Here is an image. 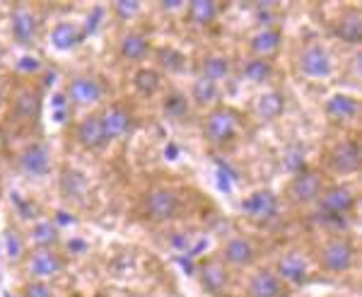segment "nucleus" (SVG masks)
<instances>
[{
  "label": "nucleus",
  "instance_id": "6ab92c4d",
  "mask_svg": "<svg viewBox=\"0 0 362 297\" xmlns=\"http://www.w3.org/2000/svg\"><path fill=\"white\" fill-rule=\"evenodd\" d=\"M336 37L348 44L360 42L362 39V17L358 10H348L346 15H341V20L336 22Z\"/></svg>",
  "mask_w": 362,
  "mask_h": 297
},
{
  "label": "nucleus",
  "instance_id": "39448f33",
  "mask_svg": "<svg viewBox=\"0 0 362 297\" xmlns=\"http://www.w3.org/2000/svg\"><path fill=\"white\" fill-rule=\"evenodd\" d=\"M237 133V116L230 109H215L206 121V136L213 143H227Z\"/></svg>",
  "mask_w": 362,
  "mask_h": 297
},
{
  "label": "nucleus",
  "instance_id": "2eb2a0df",
  "mask_svg": "<svg viewBox=\"0 0 362 297\" xmlns=\"http://www.w3.org/2000/svg\"><path fill=\"white\" fill-rule=\"evenodd\" d=\"M331 165H334V170L341 172V174L358 172V167H360V145L353 143V141L341 143L334 150V155H331Z\"/></svg>",
  "mask_w": 362,
  "mask_h": 297
},
{
  "label": "nucleus",
  "instance_id": "4be33fe9",
  "mask_svg": "<svg viewBox=\"0 0 362 297\" xmlns=\"http://www.w3.org/2000/svg\"><path fill=\"white\" fill-rule=\"evenodd\" d=\"M280 42H283V34H280L278 29H264V32L251 37V51L259 54V58H266L268 54L278 51Z\"/></svg>",
  "mask_w": 362,
  "mask_h": 297
},
{
  "label": "nucleus",
  "instance_id": "bb28decb",
  "mask_svg": "<svg viewBox=\"0 0 362 297\" xmlns=\"http://www.w3.org/2000/svg\"><path fill=\"white\" fill-rule=\"evenodd\" d=\"M32 242L39 244V249H49L58 242V227L51 220H42L32 227Z\"/></svg>",
  "mask_w": 362,
  "mask_h": 297
},
{
  "label": "nucleus",
  "instance_id": "79ce46f5",
  "mask_svg": "<svg viewBox=\"0 0 362 297\" xmlns=\"http://www.w3.org/2000/svg\"><path fill=\"white\" fill-rule=\"evenodd\" d=\"M68 249H70V252H75V254H83L85 249H87V244L83 240H70L68 242Z\"/></svg>",
  "mask_w": 362,
  "mask_h": 297
},
{
  "label": "nucleus",
  "instance_id": "a18cd8bd",
  "mask_svg": "<svg viewBox=\"0 0 362 297\" xmlns=\"http://www.w3.org/2000/svg\"><path fill=\"white\" fill-rule=\"evenodd\" d=\"M0 104H3V87H0Z\"/></svg>",
  "mask_w": 362,
  "mask_h": 297
},
{
  "label": "nucleus",
  "instance_id": "5701e85b",
  "mask_svg": "<svg viewBox=\"0 0 362 297\" xmlns=\"http://www.w3.org/2000/svg\"><path fill=\"white\" fill-rule=\"evenodd\" d=\"M283 109H285V97L280 95V92H266V95H261L259 102H256V112H259L261 119H266V121L280 116Z\"/></svg>",
  "mask_w": 362,
  "mask_h": 297
},
{
  "label": "nucleus",
  "instance_id": "4468645a",
  "mask_svg": "<svg viewBox=\"0 0 362 297\" xmlns=\"http://www.w3.org/2000/svg\"><path fill=\"white\" fill-rule=\"evenodd\" d=\"M283 283L276 273L271 271H259L251 276L249 281V297H283Z\"/></svg>",
  "mask_w": 362,
  "mask_h": 297
},
{
  "label": "nucleus",
  "instance_id": "f3484780",
  "mask_svg": "<svg viewBox=\"0 0 362 297\" xmlns=\"http://www.w3.org/2000/svg\"><path fill=\"white\" fill-rule=\"evenodd\" d=\"M278 273L288 283L300 285V283H305V278H307V261L297 252H290L278 261Z\"/></svg>",
  "mask_w": 362,
  "mask_h": 297
},
{
  "label": "nucleus",
  "instance_id": "ea45409f",
  "mask_svg": "<svg viewBox=\"0 0 362 297\" xmlns=\"http://www.w3.org/2000/svg\"><path fill=\"white\" fill-rule=\"evenodd\" d=\"M319 220H321L324 225H334V227H343V225H346V218H343V215L319 213Z\"/></svg>",
  "mask_w": 362,
  "mask_h": 297
},
{
  "label": "nucleus",
  "instance_id": "0eeeda50",
  "mask_svg": "<svg viewBox=\"0 0 362 297\" xmlns=\"http://www.w3.org/2000/svg\"><path fill=\"white\" fill-rule=\"evenodd\" d=\"M37 15L32 13L29 8L25 5H20V8L13 10V17H10V32H13V39L17 44L22 46H29L34 44V39H37Z\"/></svg>",
  "mask_w": 362,
  "mask_h": 297
},
{
  "label": "nucleus",
  "instance_id": "7c9ffc66",
  "mask_svg": "<svg viewBox=\"0 0 362 297\" xmlns=\"http://www.w3.org/2000/svg\"><path fill=\"white\" fill-rule=\"evenodd\" d=\"M191 97L196 99V104H210L215 97H218V85L208 78H198L194 83V90H191Z\"/></svg>",
  "mask_w": 362,
  "mask_h": 297
},
{
  "label": "nucleus",
  "instance_id": "f03ea898",
  "mask_svg": "<svg viewBox=\"0 0 362 297\" xmlns=\"http://www.w3.org/2000/svg\"><path fill=\"white\" fill-rule=\"evenodd\" d=\"M300 71L309 75V78H326L334 71V63H331L329 51L321 44H309L302 49L300 54Z\"/></svg>",
  "mask_w": 362,
  "mask_h": 297
},
{
  "label": "nucleus",
  "instance_id": "cd10ccee",
  "mask_svg": "<svg viewBox=\"0 0 362 297\" xmlns=\"http://www.w3.org/2000/svg\"><path fill=\"white\" fill-rule=\"evenodd\" d=\"M148 54V39L143 34H128L121 42V56L128 58V61H138Z\"/></svg>",
  "mask_w": 362,
  "mask_h": 297
},
{
  "label": "nucleus",
  "instance_id": "412c9836",
  "mask_svg": "<svg viewBox=\"0 0 362 297\" xmlns=\"http://www.w3.org/2000/svg\"><path fill=\"white\" fill-rule=\"evenodd\" d=\"M358 99H353L350 95H334L326 102V114L336 121H346V119H353L358 114Z\"/></svg>",
  "mask_w": 362,
  "mask_h": 297
},
{
  "label": "nucleus",
  "instance_id": "e433bc0d",
  "mask_svg": "<svg viewBox=\"0 0 362 297\" xmlns=\"http://www.w3.org/2000/svg\"><path fill=\"white\" fill-rule=\"evenodd\" d=\"M22 252H25V247H22V240L15 235V232H8V256H10V261L20 259Z\"/></svg>",
  "mask_w": 362,
  "mask_h": 297
},
{
  "label": "nucleus",
  "instance_id": "b1692460",
  "mask_svg": "<svg viewBox=\"0 0 362 297\" xmlns=\"http://www.w3.org/2000/svg\"><path fill=\"white\" fill-rule=\"evenodd\" d=\"M189 15H191V20H194V25L206 27L218 17V5L210 3V0H194V3L189 5Z\"/></svg>",
  "mask_w": 362,
  "mask_h": 297
},
{
  "label": "nucleus",
  "instance_id": "a19ab883",
  "mask_svg": "<svg viewBox=\"0 0 362 297\" xmlns=\"http://www.w3.org/2000/svg\"><path fill=\"white\" fill-rule=\"evenodd\" d=\"M104 15V10L102 8H95V13H92V20H87V27L83 29V32L85 34H92V32H95V29H97V25H99V17H102Z\"/></svg>",
  "mask_w": 362,
  "mask_h": 297
},
{
  "label": "nucleus",
  "instance_id": "4c0bfd02",
  "mask_svg": "<svg viewBox=\"0 0 362 297\" xmlns=\"http://www.w3.org/2000/svg\"><path fill=\"white\" fill-rule=\"evenodd\" d=\"M136 13H138L136 0H119V3H116V15H119L121 20H128V17H133Z\"/></svg>",
  "mask_w": 362,
  "mask_h": 297
},
{
  "label": "nucleus",
  "instance_id": "58836bf2",
  "mask_svg": "<svg viewBox=\"0 0 362 297\" xmlns=\"http://www.w3.org/2000/svg\"><path fill=\"white\" fill-rule=\"evenodd\" d=\"M17 68H20V71H27V73H34V71H39V68H42V63H39L34 56H25V58H20Z\"/></svg>",
  "mask_w": 362,
  "mask_h": 297
},
{
  "label": "nucleus",
  "instance_id": "2f4dec72",
  "mask_svg": "<svg viewBox=\"0 0 362 297\" xmlns=\"http://www.w3.org/2000/svg\"><path fill=\"white\" fill-rule=\"evenodd\" d=\"M165 114L169 116V119H174V121L186 119V114H189V102H186V97L179 95V92L169 95L165 99Z\"/></svg>",
  "mask_w": 362,
  "mask_h": 297
},
{
  "label": "nucleus",
  "instance_id": "37998d69",
  "mask_svg": "<svg viewBox=\"0 0 362 297\" xmlns=\"http://www.w3.org/2000/svg\"><path fill=\"white\" fill-rule=\"evenodd\" d=\"M181 5H184V0H165V3H162V8H165V10H179Z\"/></svg>",
  "mask_w": 362,
  "mask_h": 297
},
{
  "label": "nucleus",
  "instance_id": "c85d7f7f",
  "mask_svg": "<svg viewBox=\"0 0 362 297\" xmlns=\"http://www.w3.org/2000/svg\"><path fill=\"white\" fill-rule=\"evenodd\" d=\"M133 85H136V90L140 95H155L157 87H160V75L155 71H150V68H140L136 73V78H133Z\"/></svg>",
  "mask_w": 362,
  "mask_h": 297
},
{
  "label": "nucleus",
  "instance_id": "c03bdc74",
  "mask_svg": "<svg viewBox=\"0 0 362 297\" xmlns=\"http://www.w3.org/2000/svg\"><path fill=\"white\" fill-rule=\"evenodd\" d=\"M181 261V266H184L186 271H189V276H194V264H191L189 259H179Z\"/></svg>",
  "mask_w": 362,
  "mask_h": 297
},
{
  "label": "nucleus",
  "instance_id": "f8f14e48",
  "mask_svg": "<svg viewBox=\"0 0 362 297\" xmlns=\"http://www.w3.org/2000/svg\"><path fill=\"white\" fill-rule=\"evenodd\" d=\"M75 136H78V143L83 145V148H87V150H99V148H104V145H107L104 128H102V119H99L97 114L85 116V119L80 121Z\"/></svg>",
  "mask_w": 362,
  "mask_h": 297
},
{
  "label": "nucleus",
  "instance_id": "393cba45",
  "mask_svg": "<svg viewBox=\"0 0 362 297\" xmlns=\"http://www.w3.org/2000/svg\"><path fill=\"white\" fill-rule=\"evenodd\" d=\"M230 75V61L225 56H208L203 61V78L213 80L215 85Z\"/></svg>",
  "mask_w": 362,
  "mask_h": 297
},
{
  "label": "nucleus",
  "instance_id": "9b49d317",
  "mask_svg": "<svg viewBox=\"0 0 362 297\" xmlns=\"http://www.w3.org/2000/svg\"><path fill=\"white\" fill-rule=\"evenodd\" d=\"M353 206H355V196L348 186H331V189L324 191V196H321V211L319 213L346 215Z\"/></svg>",
  "mask_w": 362,
  "mask_h": 297
},
{
  "label": "nucleus",
  "instance_id": "72a5a7b5",
  "mask_svg": "<svg viewBox=\"0 0 362 297\" xmlns=\"http://www.w3.org/2000/svg\"><path fill=\"white\" fill-rule=\"evenodd\" d=\"M160 63L167 68V71H172V73H179V71H184V66H186V56L184 54H179L177 49H160Z\"/></svg>",
  "mask_w": 362,
  "mask_h": 297
},
{
  "label": "nucleus",
  "instance_id": "dca6fc26",
  "mask_svg": "<svg viewBox=\"0 0 362 297\" xmlns=\"http://www.w3.org/2000/svg\"><path fill=\"white\" fill-rule=\"evenodd\" d=\"M83 39H85V32L78 25H73V22H58L54 27V32H51V44H54V49L58 51L75 49V46L83 44Z\"/></svg>",
  "mask_w": 362,
  "mask_h": 297
},
{
  "label": "nucleus",
  "instance_id": "7ed1b4c3",
  "mask_svg": "<svg viewBox=\"0 0 362 297\" xmlns=\"http://www.w3.org/2000/svg\"><path fill=\"white\" fill-rule=\"evenodd\" d=\"M17 167L27 174V177H46L51 170V153L42 143H32L17 157Z\"/></svg>",
  "mask_w": 362,
  "mask_h": 297
},
{
  "label": "nucleus",
  "instance_id": "1a4fd4ad",
  "mask_svg": "<svg viewBox=\"0 0 362 297\" xmlns=\"http://www.w3.org/2000/svg\"><path fill=\"white\" fill-rule=\"evenodd\" d=\"M99 119H102V128H104V138H107V143L126 136V133L131 131V124H133L131 114H128L124 107H119V104L109 107L107 112L99 116Z\"/></svg>",
  "mask_w": 362,
  "mask_h": 297
},
{
  "label": "nucleus",
  "instance_id": "c9c22d12",
  "mask_svg": "<svg viewBox=\"0 0 362 297\" xmlns=\"http://www.w3.org/2000/svg\"><path fill=\"white\" fill-rule=\"evenodd\" d=\"M25 297H54V290L44 281H34L25 288Z\"/></svg>",
  "mask_w": 362,
  "mask_h": 297
},
{
  "label": "nucleus",
  "instance_id": "aec40b11",
  "mask_svg": "<svg viewBox=\"0 0 362 297\" xmlns=\"http://www.w3.org/2000/svg\"><path fill=\"white\" fill-rule=\"evenodd\" d=\"M254 256H256L254 247L244 237H235V240L225 244V261H230L235 266H249L254 261Z\"/></svg>",
  "mask_w": 362,
  "mask_h": 297
},
{
  "label": "nucleus",
  "instance_id": "6e6552de",
  "mask_svg": "<svg viewBox=\"0 0 362 297\" xmlns=\"http://www.w3.org/2000/svg\"><path fill=\"white\" fill-rule=\"evenodd\" d=\"M27 269L37 281H44V278H54L63 271V259L51 249H37L27 261Z\"/></svg>",
  "mask_w": 362,
  "mask_h": 297
},
{
  "label": "nucleus",
  "instance_id": "423d86ee",
  "mask_svg": "<svg viewBox=\"0 0 362 297\" xmlns=\"http://www.w3.org/2000/svg\"><path fill=\"white\" fill-rule=\"evenodd\" d=\"M177 208H179V198L169 189H155L153 194H148V201H145L148 218L157 220V223L174 218V215H177Z\"/></svg>",
  "mask_w": 362,
  "mask_h": 297
},
{
  "label": "nucleus",
  "instance_id": "a211bd4d",
  "mask_svg": "<svg viewBox=\"0 0 362 297\" xmlns=\"http://www.w3.org/2000/svg\"><path fill=\"white\" fill-rule=\"evenodd\" d=\"M201 285L210 295H220L227 285V271L220 261H208L201 266Z\"/></svg>",
  "mask_w": 362,
  "mask_h": 297
},
{
  "label": "nucleus",
  "instance_id": "f704fd0d",
  "mask_svg": "<svg viewBox=\"0 0 362 297\" xmlns=\"http://www.w3.org/2000/svg\"><path fill=\"white\" fill-rule=\"evenodd\" d=\"M285 167H288L290 172H295V174L307 172L305 170V150H302V148H293V150H290L288 157H285Z\"/></svg>",
  "mask_w": 362,
  "mask_h": 297
},
{
  "label": "nucleus",
  "instance_id": "a878e982",
  "mask_svg": "<svg viewBox=\"0 0 362 297\" xmlns=\"http://www.w3.org/2000/svg\"><path fill=\"white\" fill-rule=\"evenodd\" d=\"M271 75H273V66L266 58L256 56L244 66V78H247L249 83H266V80H271Z\"/></svg>",
  "mask_w": 362,
  "mask_h": 297
},
{
  "label": "nucleus",
  "instance_id": "c756f323",
  "mask_svg": "<svg viewBox=\"0 0 362 297\" xmlns=\"http://www.w3.org/2000/svg\"><path fill=\"white\" fill-rule=\"evenodd\" d=\"M61 189H63V194H66V198H80L85 194L87 182L80 172H66L61 179Z\"/></svg>",
  "mask_w": 362,
  "mask_h": 297
},
{
  "label": "nucleus",
  "instance_id": "f257e3e1",
  "mask_svg": "<svg viewBox=\"0 0 362 297\" xmlns=\"http://www.w3.org/2000/svg\"><path fill=\"white\" fill-rule=\"evenodd\" d=\"M242 211L249 220H254V223H268V220H273L278 213V196L268 189L254 191L251 196L244 198Z\"/></svg>",
  "mask_w": 362,
  "mask_h": 297
},
{
  "label": "nucleus",
  "instance_id": "ddd939ff",
  "mask_svg": "<svg viewBox=\"0 0 362 297\" xmlns=\"http://www.w3.org/2000/svg\"><path fill=\"white\" fill-rule=\"evenodd\" d=\"M319 194H321V177L314 172L297 174L293 179V184H290V196H293L297 203L317 201Z\"/></svg>",
  "mask_w": 362,
  "mask_h": 297
},
{
  "label": "nucleus",
  "instance_id": "473e14b6",
  "mask_svg": "<svg viewBox=\"0 0 362 297\" xmlns=\"http://www.w3.org/2000/svg\"><path fill=\"white\" fill-rule=\"evenodd\" d=\"M15 109H17V114L25 116V119H32V116H37L39 114V97H37V92H32V90L22 92V95L17 97V102H15Z\"/></svg>",
  "mask_w": 362,
  "mask_h": 297
},
{
  "label": "nucleus",
  "instance_id": "20e7f679",
  "mask_svg": "<svg viewBox=\"0 0 362 297\" xmlns=\"http://www.w3.org/2000/svg\"><path fill=\"white\" fill-rule=\"evenodd\" d=\"M353 256L355 252H353V247H350V242L338 237V240H331L321 249V266L331 273H343L353 266Z\"/></svg>",
  "mask_w": 362,
  "mask_h": 297
},
{
  "label": "nucleus",
  "instance_id": "9d476101",
  "mask_svg": "<svg viewBox=\"0 0 362 297\" xmlns=\"http://www.w3.org/2000/svg\"><path fill=\"white\" fill-rule=\"evenodd\" d=\"M68 97L78 107H90L102 99V85L95 78H75L68 85Z\"/></svg>",
  "mask_w": 362,
  "mask_h": 297
}]
</instances>
